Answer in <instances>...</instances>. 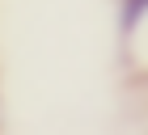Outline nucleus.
<instances>
[{
  "mask_svg": "<svg viewBox=\"0 0 148 135\" xmlns=\"http://www.w3.org/2000/svg\"><path fill=\"white\" fill-rule=\"evenodd\" d=\"M148 21V0H123V34H136Z\"/></svg>",
  "mask_w": 148,
  "mask_h": 135,
  "instance_id": "nucleus-1",
  "label": "nucleus"
}]
</instances>
